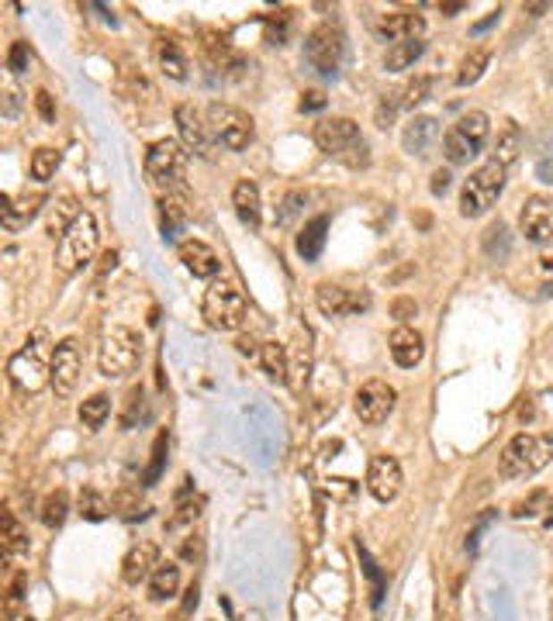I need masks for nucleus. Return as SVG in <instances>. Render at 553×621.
<instances>
[{"label": "nucleus", "instance_id": "4c0bfd02", "mask_svg": "<svg viewBox=\"0 0 553 621\" xmlns=\"http://www.w3.org/2000/svg\"><path fill=\"white\" fill-rule=\"evenodd\" d=\"M260 362H264L270 380H288V345H281V342H264Z\"/></svg>", "mask_w": 553, "mask_h": 621}, {"label": "nucleus", "instance_id": "a18cd8bd", "mask_svg": "<svg viewBox=\"0 0 553 621\" xmlns=\"http://www.w3.org/2000/svg\"><path fill=\"white\" fill-rule=\"evenodd\" d=\"M28 62H31V52H28V42H11V49H7V70L11 73H25Z\"/></svg>", "mask_w": 553, "mask_h": 621}, {"label": "nucleus", "instance_id": "c9c22d12", "mask_svg": "<svg viewBox=\"0 0 553 621\" xmlns=\"http://www.w3.org/2000/svg\"><path fill=\"white\" fill-rule=\"evenodd\" d=\"M107 414H111V397H107V393H90V397L80 404V421H83V428H90V432H97V428L105 425Z\"/></svg>", "mask_w": 553, "mask_h": 621}, {"label": "nucleus", "instance_id": "72a5a7b5", "mask_svg": "<svg viewBox=\"0 0 553 621\" xmlns=\"http://www.w3.org/2000/svg\"><path fill=\"white\" fill-rule=\"evenodd\" d=\"M80 214H83V211H80L77 197H59V201L53 204V211H49L46 228H49V235H53V238H55V235L63 238V235L73 228V221H77Z\"/></svg>", "mask_w": 553, "mask_h": 621}, {"label": "nucleus", "instance_id": "dca6fc26", "mask_svg": "<svg viewBox=\"0 0 553 621\" xmlns=\"http://www.w3.org/2000/svg\"><path fill=\"white\" fill-rule=\"evenodd\" d=\"M53 380L49 387L55 390V397H70L80 384V369H83V356H80L77 338H63L53 345Z\"/></svg>", "mask_w": 553, "mask_h": 621}, {"label": "nucleus", "instance_id": "2eb2a0df", "mask_svg": "<svg viewBox=\"0 0 553 621\" xmlns=\"http://www.w3.org/2000/svg\"><path fill=\"white\" fill-rule=\"evenodd\" d=\"M315 145L325 155H346L356 145H364L360 125L353 118H322L315 125Z\"/></svg>", "mask_w": 553, "mask_h": 621}, {"label": "nucleus", "instance_id": "aec40b11", "mask_svg": "<svg viewBox=\"0 0 553 621\" xmlns=\"http://www.w3.org/2000/svg\"><path fill=\"white\" fill-rule=\"evenodd\" d=\"M205 55H208L211 70L222 73V77H242V70H246V55L232 49V42L225 35L208 31L205 35Z\"/></svg>", "mask_w": 553, "mask_h": 621}, {"label": "nucleus", "instance_id": "58836bf2", "mask_svg": "<svg viewBox=\"0 0 553 621\" xmlns=\"http://www.w3.org/2000/svg\"><path fill=\"white\" fill-rule=\"evenodd\" d=\"M201 508H205V497L180 501V504H177V511L166 518V532H170V535H177V532H184V528H194V525H197V518H201Z\"/></svg>", "mask_w": 553, "mask_h": 621}, {"label": "nucleus", "instance_id": "6e6552de", "mask_svg": "<svg viewBox=\"0 0 553 621\" xmlns=\"http://www.w3.org/2000/svg\"><path fill=\"white\" fill-rule=\"evenodd\" d=\"M488 131H491V121H488L484 111H467L464 118H457L447 128V135H443V153H447V159L453 166L471 162L484 149Z\"/></svg>", "mask_w": 553, "mask_h": 621}, {"label": "nucleus", "instance_id": "c03bdc74", "mask_svg": "<svg viewBox=\"0 0 553 621\" xmlns=\"http://www.w3.org/2000/svg\"><path fill=\"white\" fill-rule=\"evenodd\" d=\"M111 511H118L121 518H138L142 515V497H138V491H129V487L114 491L111 493Z\"/></svg>", "mask_w": 553, "mask_h": 621}, {"label": "nucleus", "instance_id": "20e7f679", "mask_svg": "<svg viewBox=\"0 0 553 621\" xmlns=\"http://www.w3.org/2000/svg\"><path fill=\"white\" fill-rule=\"evenodd\" d=\"M142 362V338L135 328L125 325H111L101 338V349H97V369L105 373L107 380H121L138 369Z\"/></svg>", "mask_w": 553, "mask_h": 621}, {"label": "nucleus", "instance_id": "0e129e2a", "mask_svg": "<svg viewBox=\"0 0 553 621\" xmlns=\"http://www.w3.org/2000/svg\"><path fill=\"white\" fill-rule=\"evenodd\" d=\"M114 262H118V253H105V256H101V273L114 269Z\"/></svg>", "mask_w": 553, "mask_h": 621}, {"label": "nucleus", "instance_id": "6ab92c4d", "mask_svg": "<svg viewBox=\"0 0 553 621\" xmlns=\"http://www.w3.org/2000/svg\"><path fill=\"white\" fill-rule=\"evenodd\" d=\"M422 31H425V18L419 11H391V14H381V21H377V35L391 46L415 42V38H422Z\"/></svg>", "mask_w": 553, "mask_h": 621}, {"label": "nucleus", "instance_id": "9b49d317", "mask_svg": "<svg viewBox=\"0 0 553 621\" xmlns=\"http://www.w3.org/2000/svg\"><path fill=\"white\" fill-rule=\"evenodd\" d=\"M370 304H373V297L367 286H346L332 284V280H322L315 286V308L325 318H353V314L370 310Z\"/></svg>", "mask_w": 553, "mask_h": 621}, {"label": "nucleus", "instance_id": "5701e85b", "mask_svg": "<svg viewBox=\"0 0 553 621\" xmlns=\"http://www.w3.org/2000/svg\"><path fill=\"white\" fill-rule=\"evenodd\" d=\"M308 377H312V338L308 332H297L288 345V387L301 393Z\"/></svg>", "mask_w": 553, "mask_h": 621}, {"label": "nucleus", "instance_id": "864d4df0", "mask_svg": "<svg viewBox=\"0 0 553 621\" xmlns=\"http://www.w3.org/2000/svg\"><path fill=\"white\" fill-rule=\"evenodd\" d=\"M180 556H184V559H197V556H201V535L187 532L184 542H180Z\"/></svg>", "mask_w": 553, "mask_h": 621}, {"label": "nucleus", "instance_id": "bf43d9fd", "mask_svg": "<svg viewBox=\"0 0 553 621\" xmlns=\"http://www.w3.org/2000/svg\"><path fill=\"white\" fill-rule=\"evenodd\" d=\"M107 621H138V615H135V608H129V604H125V608L111 611V615H107Z\"/></svg>", "mask_w": 553, "mask_h": 621}, {"label": "nucleus", "instance_id": "39448f33", "mask_svg": "<svg viewBox=\"0 0 553 621\" xmlns=\"http://www.w3.org/2000/svg\"><path fill=\"white\" fill-rule=\"evenodd\" d=\"M187 166H190V153H187L184 142H177V138H159L146 153V177L163 194L184 190Z\"/></svg>", "mask_w": 553, "mask_h": 621}, {"label": "nucleus", "instance_id": "7c9ffc66", "mask_svg": "<svg viewBox=\"0 0 553 621\" xmlns=\"http://www.w3.org/2000/svg\"><path fill=\"white\" fill-rule=\"evenodd\" d=\"M0 542H4V559H7V563H14L18 556H25L28 552V532L21 528V521L14 518L11 508L4 511V532H0Z\"/></svg>", "mask_w": 553, "mask_h": 621}, {"label": "nucleus", "instance_id": "473e14b6", "mask_svg": "<svg viewBox=\"0 0 553 621\" xmlns=\"http://www.w3.org/2000/svg\"><path fill=\"white\" fill-rule=\"evenodd\" d=\"M488 62H491V49L477 46V49L467 52V55L460 59V66H457V87H474L477 79L484 77Z\"/></svg>", "mask_w": 553, "mask_h": 621}, {"label": "nucleus", "instance_id": "ddd939ff", "mask_svg": "<svg viewBox=\"0 0 553 621\" xmlns=\"http://www.w3.org/2000/svg\"><path fill=\"white\" fill-rule=\"evenodd\" d=\"M395 401L398 393L388 380H367L353 397V411L364 425H381V421H388V414L395 411Z\"/></svg>", "mask_w": 553, "mask_h": 621}, {"label": "nucleus", "instance_id": "09e8293b", "mask_svg": "<svg viewBox=\"0 0 553 621\" xmlns=\"http://www.w3.org/2000/svg\"><path fill=\"white\" fill-rule=\"evenodd\" d=\"M135 408H142V387H132L125 397V414H121V428H132L135 425Z\"/></svg>", "mask_w": 553, "mask_h": 621}, {"label": "nucleus", "instance_id": "f8f14e48", "mask_svg": "<svg viewBox=\"0 0 553 621\" xmlns=\"http://www.w3.org/2000/svg\"><path fill=\"white\" fill-rule=\"evenodd\" d=\"M173 118H177V131H180V142L187 145V153L211 159L218 138H214V131L208 125V114H201L194 104H180Z\"/></svg>", "mask_w": 553, "mask_h": 621}, {"label": "nucleus", "instance_id": "49530a36", "mask_svg": "<svg viewBox=\"0 0 553 621\" xmlns=\"http://www.w3.org/2000/svg\"><path fill=\"white\" fill-rule=\"evenodd\" d=\"M398 107H401L398 90H395V94H384V97H381V104H377V125H381V128H388V125L395 121Z\"/></svg>", "mask_w": 553, "mask_h": 621}, {"label": "nucleus", "instance_id": "bb28decb", "mask_svg": "<svg viewBox=\"0 0 553 621\" xmlns=\"http://www.w3.org/2000/svg\"><path fill=\"white\" fill-rule=\"evenodd\" d=\"M156 62H159V70H163L170 79H187L190 62H187L184 46H180L173 35H159L156 38Z\"/></svg>", "mask_w": 553, "mask_h": 621}, {"label": "nucleus", "instance_id": "052dcab7", "mask_svg": "<svg viewBox=\"0 0 553 621\" xmlns=\"http://www.w3.org/2000/svg\"><path fill=\"white\" fill-rule=\"evenodd\" d=\"M536 177L543 183H553V159H543V162L536 166Z\"/></svg>", "mask_w": 553, "mask_h": 621}, {"label": "nucleus", "instance_id": "cd10ccee", "mask_svg": "<svg viewBox=\"0 0 553 621\" xmlns=\"http://www.w3.org/2000/svg\"><path fill=\"white\" fill-rule=\"evenodd\" d=\"M440 138V121L436 118H429V114H422V118H412L408 121V128L401 135V142H405V153L412 155H425L429 153V145Z\"/></svg>", "mask_w": 553, "mask_h": 621}, {"label": "nucleus", "instance_id": "c85d7f7f", "mask_svg": "<svg viewBox=\"0 0 553 621\" xmlns=\"http://www.w3.org/2000/svg\"><path fill=\"white\" fill-rule=\"evenodd\" d=\"M190 218V201H187L184 190H170L159 197V221H163V232L173 235L180 232Z\"/></svg>", "mask_w": 553, "mask_h": 621}, {"label": "nucleus", "instance_id": "423d86ee", "mask_svg": "<svg viewBox=\"0 0 553 621\" xmlns=\"http://www.w3.org/2000/svg\"><path fill=\"white\" fill-rule=\"evenodd\" d=\"M97 242H101V228H97V218L90 211H83L73 228L59 238V249H55V266L59 273H80L90 259L97 256Z\"/></svg>", "mask_w": 553, "mask_h": 621}, {"label": "nucleus", "instance_id": "f257e3e1", "mask_svg": "<svg viewBox=\"0 0 553 621\" xmlns=\"http://www.w3.org/2000/svg\"><path fill=\"white\" fill-rule=\"evenodd\" d=\"M553 460V432H519L501 449L499 476L501 480H529Z\"/></svg>", "mask_w": 553, "mask_h": 621}, {"label": "nucleus", "instance_id": "7ed1b4c3", "mask_svg": "<svg viewBox=\"0 0 553 621\" xmlns=\"http://www.w3.org/2000/svg\"><path fill=\"white\" fill-rule=\"evenodd\" d=\"M201 314L214 332H236L246 321V294L236 280L229 277H214L201 297Z\"/></svg>", "mask_w": 553, "mask_h": 621}, {"label": "nucleus", "instance_id": "412c9836", "mask_svg": "<svg viewBox=\"0 0 553 621\" xmlns=\"http://www.w3.org/2000/svg\"><path fill=\"white\" fill-rule=\"evenodd\" d=\"M177 256L184 262L187 269L197 277V280H214L218 277V256H214V249H211L208 242H201V238H184L180 245H177Z\"/></svg>", "mask_w": 553, "mask_h": 621}, {"label": "nucleus", "instance_id": "4be33fe9", "mask_svg": "<svg viewBox=\"0 0 553 621\" xmlns=\"http://www.w3.org/2000/svg\"><path fill=\"white\" fill-rule=\"evenodd\" d=\"M388 349H391V360L401 366V369H412L419 366L422 356H425V338L422 332H415L412 325H398L391 338H388Z\"/></svg>", "mask_w": 553, "mask_h": 621}, {"label": "nucleus", "instance_id": "603ef678", "mask_svg": "<svg viewBox=\"0 0 553 621\" xmlns=\"http://www.w3.org/2000/svg\"><path fill=\"white\" fill-rule=\"evenodd\" d=\"M35 107H38V114H42L46 121H55V104L49 90H38V94H35Z\"/></svg>", "mask_w": 553, "mask_h": 621}, {"label": "nucleus", "instance_id": "1a4fd4ad", "mask_svg": "<svg viewBox=\"0 0 553 621\" xmlns=\"http://www.w3.org/2000/svg\"><path fill=\"white\" fill-rule=\"evenodd\" d=\"M208 125L218 138V145H225L229 153H246L256 138V121L236 107V104H211L208 111Z\"/></svg>", "mask_w": 553, "mask_h": 621}, {"label": "nucleus", "instance_id": "338daca9", "mask_svg": "<svg viewBox=\"0 0 553 621\" xmlns=\"http://www.w3.org/2000/svg\"><path fill=\"white\" fill-rule=\"evenodd\" d=\"M526 11L529 14H543V11H550V4H529Z\"/></svg>", "mask_w": 553, "mask_h": 621}, {"label": "nucleus", "instance_id": "8fccbe9b", "mask_svg": "<svg viewBox=\"0 0 553 621\" xmlns=\"http://www.w3.org/2000/svg\"><path fill=\"white\" fill-rule=\"evenodd\" d=\"M415 314H419V304L412 297H398L395 304H391V318H398L401 325H408V318H415Z\"/></svg>", "mask_w": 553, "mask_h": 621}, {"label": "nucleus", "instance_id": "f3484780", "mask_svg": "<svg viewBox=\"0 0 553 621\" xmlns=\"http://www.w3.org/2000/svg\"><path fill=\"white\" fill-rule=\"evenodd\" d=\"M401 484H405V473H401V463L395 456H373L367 466V491L373 501L381 504H391L398 493H401Z\"/></svg>", "mask_w": 553, "mask_h": 621}, {"label": "nucleus", "instance_id": "4d7b16f0", "mask_svg": "<svg viewBox=\"0 0 553 621\" xmlns=\"http://www.w3.org/2000/svg\"><path fill=\"white\" fill-rule=\"evenodd\" d=\"M236 345H239V352H242V356H260V349H264V345H260L253 335H242Z\"/></svg>", "mask_w": 553, "mask_h": 621}, {"label": "nucleus", "instance_id": "9d476101", "mask_svg": "<svg viewBox=\"0 0 553 621\" xmlns=\"http://www.w3.org/2000/svg\"><path fill=\"white\" fill-rule=\"evenodd\" d=\"M305 59H308V66H312L315 73H322V77H336L346 59V35L336 25H329V21L312 28L308 38H305Z\"/></svg>", "mask_w": 553, "mask_h": 621}, {"label": "nucleus", "instance_id": "a19ab883", "mask_svg": "<svg viewBox=\"0 0 553 621\" xmlns=\"http://www.w3.org/2000/svg\"><path fill=\"white\" fill-rule=\"evenodd\" d=\"M25 591H28V576L25 573H14L7 591H4V618L14 621L21 615V604H25Z\"/></svg>", "mask_w": 553, "mask_h": 621}, {"label": "nucleus", "instance_id": "e2e57ef3", "mask_svg": "<svg viewBox=\"0 0 553 621\" xmlns=\"http://www.w3.org/2000/svg\"><path fill=\"white\" fill-rule=\"evenodd\" d=\"M464 7H467L464 0H457V4H440V11H443V14H449V18H453V14H460Z\"/></svg>", "mask_w": 553, "mask_h": 621}, {"label": "nucleus", "instance_id": "37998d69", "mask_svg": "<svg viewBox=\"0 0 553 621\" xmlns=\"http://www.w3.org/2000/svg\"><path fill=\"white\" fill-rule=\"evenodd\" d=\"M429 90H432V79L429 77H412L401 90H398V97H401V107H419L425 97H429Z\"/></svg>", "mask_w": 553, "mask_h": 621}, {"label": "nucleus", "instance_id": "79ce46f5", "mask_svg": "<svg viewBox=\"0 0 553 621\" xmlns=\"http://www.w3.org/2000/svg\"><path fill=\"white\" fill-rule=\"evenodd\" d=\"M107 508H111V501H107L97 487H83V491H80V515L83 518L101 521V518H107Z\"/></svg>", "mask_w": 553, "mask_h": 621}, {"label": "nucleus", "instance_id": "e433bc0d", "mask_svg": "<svg viewBox=\"0 0 553 621\" xmlns=\"http://www.w3.org/2000/svg\"><path fill=\"white\" fill-rule=\"evenodd\" d=\"M66 515H70V493L63 491V487H55V491L42 501V511H38V518H42V525H46V528H59V525L66 521Z\"/></svg>", "mask_w": 553, "mask_h": 621}, {"label": "nucleus", "instance_id": "69168bd1", "mask_svg": "<svg viewBox=\"0 0 553 621\" xmlns=\"http://www.w3.org/2000/svg\"><path fill=\"white\" fill-rule=\"evenodd\" d=\"M499 14H501V11H491V14L484 18V21H477L474 31H484V28H491V25H495V21H499Z\"/></svg>", "mask_w": 553, "mask_h": 621}, {"label": "nucleus", "instance_id": "13d9d810", "mask_svg": "<svg viewBox=\"0 0 553 621\" xmlns=\"http://www.w3.org/2000/svg\"><path fill=\"white\" fill-rule=\"evenodd\" d=\"M322 104H325V97H322L318 90H312V94H305V97H301V111H318Z\"/></svg>", "mask_w": 553, "mask_h": 621}, {"label": "nucleus", "instance_id": "de8ad7c7", "mask_svg": "<svg viewBox=\"0 0 553 621\" xmlns=\"http://www.w3.org/2000/svg\"><path fill=\"white\" fill-rule=\"evenodd\" d=\"M543 504H547V491H532L526 501H519V504H515V511H512V515H515V518H532V515H536V508H543Z\"/></svg>", "mask_w": 553, "mask_h": 621}, {"label": "nucleus", "instance_id": "680f3d73", "mask_svg": "<svg viewBox=\"0 0 553 621\" xmlns=\"http://www.w3.org/2000/svg\"><path fill=\"white\" fill-rule=\"evenodd\" d=\"M540 266H543V273H553V242L543 249V256H540Z\"/></svg>", "mask_w": 553, "mask_h": 621}, {"label": "nucleus", "instance_id": "b1692460", "mask_svg": "<svg viewBox=\"0 0 553 621\" xmlns=\"http://www.w3.org/2000/svg\"><path fill=\"white\" fill-rule=\"evenodd\" d=\"M46 204V197L42 194H28V190H21V194H14V197H7L4 201V228H11V232H18V228H25L28 221L38 214V207Z\"/></svg>", "mask_w": 553, "mask_h": 621}, {"label": "nucleus", "instance_id": "0eeeda50", "mask_svg": "<svg viewBox=\"0 0 553 621\" xmlns=\"http://www.w3.org/2000/svg\"><path fill=\"white\" fill-rule=\"evenodd\" d=\"M505 173L508 170L491 162V159L484 166H477L474 173L464 180V190H460V214L464 218H481L499 204L501 190H505Z\"/></svg>", "mask_w": 553, "mask_h": 621}, {"label": "nucleus", "instance_id": "393cba45", "mask_svg": "<svg viewBox=\"0 0 553 621\" xmlns=\"http://www.w3.org/2000/svg\"><path fill=\"white\" fill-rule=\"evenodd\" d=\"M523 153V128L512 121V118H505L495 131V142H491V162H499V166H512L515 159Z\"/></svg>", "mask_w": 553, "mask_h": 621}, {"label": "nucleus", "instance_id": "c756f323", "mask_svg": "<svg viewBox=\"0 0 553 621\" xmlns=\"http://www.w3.org/2000/svg\"><path fill=\"white\" fill-rule=\"evenodd\" d=\"M325 235H329V214H318L297 235V256L305 262H315L322 256V249H325Z\"/></svg>", "mask_w": 553, "mask_h": 621}, {"label": "nucleus", "instance_id": "2f4dec72", "mask_svg": "<svg viewBox=\"0 0 553 621\" xmlns=\"http://www.w3.org/2000/svg\"><path fill=\"white\" fill-rule=\"evenodd\" d=\"M180 591V567L177 563H159V569L149 576V600H170V597H177Z\"/></svg>", "mask_w": 553, "mask_h": 621}, {"label": "nucleus", "instance_id": "4468645a", "mask_svg": "<svg viewBox=\"0 0 553 621\" xmlns=\"http://www.w3.org/2000/svg\"><path fill=\"white\" fill-rule=\"evenodd\" d=\"M519 232L526 235L532 245H550L553 242V197L532 194L519 211Z\"/></svg>", "mask_w": 553, "mask_h": 621}, {"label": "nucleus", "instance_id": "a878e982", "mask_svg": "<svg viewBox=\"0 0 553 621\" xmlns=\"http://www.w3.org/2000/svg\"><path fill=\"white\" fill-rule=\"evenodd\" d=\"M232 207H236L239 221L246 228H260L264 221V211H260V186L253 180H239L232 190Z\"/></svg>", "mask_w": 553, "mask_h": 621}, {"label": "nucleus", "instance_id": "f03ea898", "mask_svg": "<svg viewBox=\"0 0 553 621\" xmlns=\"http://www.w3.org/2000/svg\"><path fill=\"white\" fill-rule=\"evenodd\" d=\"M53 352L49 349V335L38 328L35 335L25 342V349H18L11 362H7V377L21 393H38L53 380Z\"/></svg>", "mask_w": 553, "mask_h": 621}, {"label": "nucleus", "instance_id": "3c124183", "mask_svg": "<svg viewBox=\"0 0 553 621\" xmlns=\"http://www.w3.org/2000/svg\"><path fill=\"white\" fill-rule=\"evenodd\" d=\"M163 456H166V432L156 439V445H153V466H149V473H146V484H153L159 476V469H163Z\"/></svg>", "mask_w": 553, "mask_h": 621}, {"label": "nucleus", "instance_id": "5fc2aeb1", "mask_svg": "<svg viewBox=\"0 0 553 621\" xmlns=\"http://www.w3.org/2000/svg\"><path fill=\"white\" fill-rule=\"evenodd\" d=\"M305 197L301 194H288V201H284V211H281V225H290V218L297 214V204H301Z\"/></svg>", "mask_w": 553, "mask_h": 621}, {"label": "nucleus", "instance_id": "a211bd4d", "mask_svg": "<svg viewBox=\"0 0 553 621\" xmlns=\"http://www.w3.org/2000/svg\"><path fill=\"white\" fill-rule=\"evenodd\" d=\"M159 569V545L156 542H135L125 559H121V580L129 587H138V584H149V576Z\"/></svg>", "mask_w": 553, "mask_h": 621}, {"label": "nucleus", "instance_id": "f704fd0d", "mask_svg": "<svg viewBox=\"0 0 553 621\" xmlns=\"http://www.w3.org/2000/svg\"><path fill=\"white\" fill-rule=\"evenodd\" d=\"M422 52H425V42H422V38H415V42H395V46H388L384 70H388V73H401V70L415 66V59H419Z\"/></svg>", "mask_w": 553, "mask_h": 621}, {"label": "nucleus", "instance_id": "ea45409f", "mask_svg": "<svg viewBox=\"0 0 553 621\" xmlns=\"http://www.w3.org/2000/svg\"><path fill=\"white\" fill-rule=\"evenodd\" d=\"M59 162H63L59 149H49V145L35 149V153H31V180L49 183L55 177V170H59Z\"/></svg>", "mask_w": 553, "mask_h": 621}, {"label": "nucleus", "instance_id": "6e6d98bb", "mask_svg": "<svg viewBox=\"0 0 553 621\" xmlns=\"http://www.w3.org/2000/svg\"><path fill=\"white\" fill-rule=\"evenodd\" d=\"M447 190H449V170H436V173H432V194L443 197Z\"/></svg>", "mask_w": 553, "mask_h": 621}]
</instances>
